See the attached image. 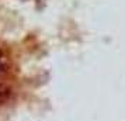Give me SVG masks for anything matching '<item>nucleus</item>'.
<instances>
[{"instance_id": "obj_1", "label": "nucleus", "mask_w": 125, "mask_h": 121, "mask_svg": "<svg viewBox=\"0 0 125 121\" xmlns=\"http://www.w3.org/2000/svg\"><path fill=\"white\" fill-rule=\"evenodd\" d=\"M0 68H1V64H0Z\"/></svg>"}]
</instances>
